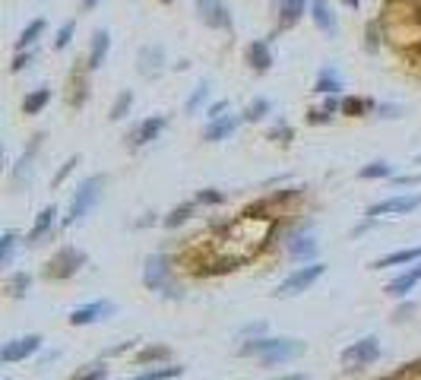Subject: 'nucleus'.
Listing matches in <instances>:
<instances>
[{"label":"nucleus","mask_w":421,"mask_h":380,"mask_svg":"<svg viewBox=\"0 0 421 380\" xmlns=\"http://www.w3.org/2000/svg\"><path fill=\"white\" fill-rule=\"evenodd\" d=\"M143 285L149 291H159V295L172 298H184V289L174 282V273H172V263L168 257H162V254H155V257H146V269H143Z\"/></svg>","instance_id":"f257e3e1"},{"label":"nucleus","mask_w":421,"mask_h":380,"mask_svg":"<svg viewBox=\"0 0 421 380\" xmlns=\"http://www.w3.org/2000/svg\"><path fill=\"white\" fill-rule=\"evenodd\" d=\"M301 352H304L301 339H250L241 346V355H260L263 364L288 361V358H298Z\"/></svg>","instance_id":"f03ea898"},{"label":"nucleus","mask_w":421,"mask_h":380,"mask_svg":"<svg viewBox=\"0 0 421 380\" xmlns=\"http://www.w3.org/2000/svg\"><path fill=\"white\" fill-rule=\"evenodd\" d=\"M269 10H272V23H276L269 35L272 41L282 32H288V29H294L304 16H310V0H272Z\"/></svg>","instance_id":"7ed1b4c3"},{"label":"nucleus","mask_w":421,"mask_h":380,"mask_svg":"<svg viewBox=\"0 0 421 380\" xmlns=\"http://www.w3.org/2000/svg\"><path fill=\"white\" fill-rule=\"evenodd\" d=\"M101 190H105V174H89L83 184L76 187L70 200V216H66V225L70 222H79L83 216H89V209L101 200Z\"/></svg>","instance_id":"20e7f679"},{"label":"nucleus","mask_w":421,"mask_h":380,"mask_svg":"<svg viewBox=\"0 0 421 380\" xmlns=\"http://www.w3.org/2000/svg\"><path fill=\"white\" fill-rule=\"evenodd\" d=\"M197 6V19L212 32H234V16L232 6L225 0H194Z\"/></svg>","instance_id":"39448f33"},{"label":"nucleus","mask_w":421,"mask_h":380,"mask_svg":"<svg viewBox=\"0 0 421 380\" xmlns=\"http://www.w3.org/2000/svg\"><path fill=\"white\" fill-rule=\"evenodd\" d=\"M327 273V266L323 263H307V266H301V269H294L288 279H282L276 285V291L272 295L276 298H292V295H301V291H307L310 285H314L320 276Z\"/></svg>","instance_id":"423d86ee"},{"label":"nucleus","mask_w":421,"mask_h":380,"mask_svg":"<svg viewBox=\"0 0 421 380\" xmlns=\"http://www.w3.org/2000/svg\"><path fill=\"white\" fill-rule=\"evenodd\" d=\"M83 266H86L83 251H76V247H61V251L48 260L44 276H48V279H70V276H76Z\"/></svg>","instance_id":"0eeeda50"},{"label":"nucleus","mask_w":421,"mask_h":380,"mask_svg":"<svg viewBox=\"0 0 421 380\" xmlns=\"http://www.w3.org/2000/svg\"><path fill=\"white\" fill-rule=\"evenodd\" d=\"M377 358H380V342H377L374 336H365V339H358L355 346H349L342 352V364L349 371H361V368H367V364H374Z\"/></svg>","instance_id":"6e6552de"},{"label":"nucleus","mask_w":421,"mask_h":380,"mask_svg":"<svg viewBox=\"0 0 421 380\" xmlns=\"http://www.w3.org/2000/svg\"><path fill=\"white\" fill-rule=\"evenodd\" d=\"M165 64H168V57H165V48H162V45H143V48H139L137 73L143 79H159L162 73H165Z\"/></svg>","instance_id":"1a4fd4ad"},{"label":"nucleus","mask_w":421,"mask_h":380,"mask_svg":"<svg viewBox=\"0 0 421 380\" xmlns=\"http://www.w3.org/2000/svg\"><path fill=\"white\" fill-rule=\"evenodd\" d=\"M310 23L320 35L327 39H336L339 35V13L330 0H310Z\"/></svg>","instance_id":"9d476101"},{"label":"nucleus","mask_w":421,"mask_h":380,"mask_svg":"<svg viewBox=\"0 0 421 380\" xmlns=\"http://www.w3.org/2000/svg\"><path fill=\"white\" fill-rule=\"evenodd\" d=\"M165 127H168V118H165V114H152V118H143V121H139L137 127H133L130 134H127L130 149H143V146H149L152 140H159Z\"/></svg>","instance_id":"9b49d317"},{"label":"nucleus","mask_w":421,"mask_h":380,"mask_svg":"<svg viewBox=\"0 0 421 380\" xmlns=\"http://www.w3.org/2000/svg\"><path fill=\"white\" fill-rule=\"evenodd\" d=\"M421 206V194H402V196H390V200L383 203H374L371 209H367V216L371 219H380V216H405V213H415Z\"/></svg>","instance_id":"f8f14e48"},{"label":"nucleus","mask_w":421,"mask_h":380,"mask_svg":"<svg viewBox=\"0 0 421 380\" xmlns=\"http://www.w3.org/2000/svg\"><path fill=\"white\" fill-rule=\"evenodd\" d=\"M244 61H247V67L254 70V73H269L272 64H276V57H272V48H269V39L247 41V48H244Z\"/></svg>","instance_id":"ddd939ff"},{"label":"nucleus","mask_w":421,"mask_h":380,"mask_svg":"<svg viewBox=\"0 0 421 380\" xmlns=\"http://www.w3.org/2000/svg\"><path fill=\"white\" fill-rule=\"evenodd\" d=\"M41 349V336L39 333H29L22 336V339H13L4 346V352H0V358H4V364H16V361H26L29 355H35Z\"/></svg>","instance_id":"4468645a"},{"label":"nucleus","mask_w":421,"mask_h":380,"mask_svg":"<svg viewBox=\"0 0 421 380\" xmlns=\"http://www.w3.org/2000/svg\"><path fill=\"white\" fill-rule=\"evenodd\" d=\"M244 124V114H222V118L209 121V127L203 130V143H222L228 136L238 134V127Z\"/></svg>","instance_id":"2eb2a0df"},{"label":"nucleus","mask_w":421,"mask_h":380,"mask_svg":"<svg viewBox=\"0 0 421 380\" xmlns=\"http://www.w3.org/2000/svg\"><path fill=\"white\" fill-rule=\"evenodd\" d=\"M108 51H111V32L108 29H95L92 39H89V54H86V67L89 70H101L108 61Z\"/></svg>","instance_id":"dca6fc26"},{"label":"nucleus","mask_w":421,"mask_h":380,"mask_svg":"<svg viewBox=\"0 0 421 380\" xmlns=\"http://www.w3.org/2000/svg\"><path fill=\"white\" fill-rule=\"evenodd\" d=\"M114 314V304L111 301H92V304H83L70 314V324L73 326H86V324H95V320H105Z\"/></svg>","instance_id":"f3484780"},{"label":"nucleus","mask_w":421,"mask_h":380,"mask_svg":"<svg viewBox=\"0 0 421 380\" xmlns=\"http://www.w3.org/2000/svg\"><path fill=\"white\" fill-rule=\"evenodd\" d=\"M54 229H57V206H44L39 213V219H35V225H32V231H29L26 241L29 244H41Z\"/></svg>","instance_id":"a211bd4d"},{"label":"nucleus","mask_w":421,"mask_h":380,"mask_svg":"<svg viewBox=\"0 0 421 380\" xmlns=\"http://www.w3.org/2000/svg\"><path fill=\"white\" fill-rule=\"evenodd\" d=\"M342 73H339L332 64H327V67H320V73H317V83H314V92L317 95H339L342 92Z\"/></svg>","instance_id":"6ab92c4d"},{"label":"nucleus","mask_w":421,"mask_h":380,"mask_svg":"<svg viewBox=\"0 0 421 380\" xmlns=\"http://www.w3.org/2000/svg\"><path fill=\"white\" fill-rule=\"evenodd\" d=\"M418 282H421V260L415 263V266H409V269H405L402 276H396V279L387 285V295H393V298H402L405 291H412Z\"/></svg>","instance_id":"aec40b11"},{"label":"nucleus","mask_w":421,"mask_h":380,"mask_svg":"<svg viewBox=\"0 0 421 380\" xmlns=\"http://www.w3.org/2000/svg\"><path fill=\"white\" fill-rule=\"evenodd\" d=\"M44 29H48V19H44V16H35L32 23H26V29H22L19 39H16V51L35 48V45H39V39L44 35Z\"/></svg>","instance_id":"412c9836"},{"label":"nucleus","mask_w":421,"mask_h":380,"mask_svg":"<svg viewBox=\"0 0 421 380\" xmlns=\"http://www.w3.org/2000/svg\"><path fill=\"white\" fill-rule=\"evenodd\" d=\"M89 70L86 64L79 70H73V76H70V86H73V92H70V105H76V108H83L86 105V99H89Z\"/></svg>","instance_id":"4be33fe9"},{"label":"nucleus","mask_w":421,"mask_h":380,"mask_svg":"<svg viewBox=\"0 0 421 380\" xmlns=\"http://www.w3.org/2000/svg\"><path fill=\"white\" fill-rule=\"evenodd\" d=\"M41 140H44V136L39 134V136H35V140H32V146H29V152H26V156H22L19 159V162H16V168H13V184H22V178H32V162H35V152H39V146H41Z\"/></svg>","instance_id":"5701e85b"},{"label":"nucleus","mask_w":421,"mask_h":380,"mask_svg":"<svg viewBox=\"0 0 421 380\" xmlns=\"http://www.w3.org/2000/svg\"><path fill=\"white\" fill-rule=\"evenodd\" d=\"M209 95H212V83H209V79H199V83L194 86V92H190V99L184 101V111H187V114H197L199 108L209 101Z\"/></svg>","instance_id":"b1692460"},{"label":"nucleus","mask_w":421,"mask_h":380,"mask_svg":"<svg viewBox=\"0 0 421 380\" xmlns=\"http://www.w3.org/2000/svg\"><path fill=\"white\" fill-rule=\"evenodd\" d=\"M48 101H51V89L48 86H39V89H32L22 99V111L26 114H41L44 108H48Z\"/></svg>","instance_id":"393cba45"},{"label":"nucleus","mask_w":421,"mask_h":380,"mask_svg":"<svg viewBox=\"0 0 421 380\" xmlns=\"http://www.w3.org/2000/svg\"><path fill=\"white\" fill-rule=\"evenodd\" d=\"M412 260H421V247H405V251H396L390 257H380L374 263L377 269L380 266H402V263H412Z\"/></svg>","instance_id":"a878e982"},{"label":"nucleus","mask_w":421,"mask_h":380,"mask_svg":"<svg viewBox=\"0 0 421 380\" xmlns=\"http://www.w3.org/2000/svg\"><path fill=\"white\" fill-rule=\"evenodd\" d=\"M288 254H292V260H310L317 254L314 238H292L288 241Z\"/></svg>","instance_id":"bb28decb"},{"label":"nucleus","mask_w":421,"mask_h":380,"mask_svg":"<svg viewBox=\"0 0 421 380\" xmlns=\"http://www.w3.org/2000/svg\"><path fill=\"white\" fill-rule=\"evenodd\" d=\"M367 111H377L374 99H342V114H349V118H361Z\"/></svg>","instance_id":"cd10ccee"},{"label":"nucleus","mask_w":421,"mask_h":380,"mask_svg":"<svg viewBox=\"0 0 421 380\" xmlns=\"http://www.w3.org/2000/svg\"><path fill=\"white\" fill-rule=\"evenodd\" d=\"M269 111H272L269 99H263V95H257V99L250 101L247 108H244V121H247V124H257V121H263Z\"/></svg>","instance_id":"c85d7f7f"},{"label":"nucleus","mask_w":421,"mask_h":380,"mask_svg":"<svg viewBox=\"0 0 421 380\" xmlns=\"http://www.w3.org/2000/svg\"><path fill=\"white\" fill-rule=\"evenodd\" d=\"M130 108H133V92L124 89V92H117V99H114V105H111L108 118H111V121H124V118L130 114Z\"/></svg>","instance_id":"c756f323"},{"label":"nucleus","mask_w":421,"mask_h":380,"mask_svg":"<svg viewBox=\"0 0 421 380\" xmlns=\"http://www.w3.org/2000/svg\"><path fill=\"white\" fill-rule=\"evenodd\" d=\"M168 358H172V349L168 346H146V349H139L137 361L139 364H152V361H168Z\"/></svg>","instance_id":"7c9ffc66"},{"label":"nucleus","mask_w":421,"mask_h":380,"mask_svg":"<svg viewBox=\"0 0 421 380\" xmlns=\"http://www.w3.org/2000/svg\"><path fill=\"white\" fill-rule=\"evenodd\" d=\"M184 374V368L181 364H168V368H152V371H143L139 377H133V380H174V377H181Z\"/></svg>","instance_id":"2f4dec72"},{"label":"nucleus","mask_w":421,"mask_h":380,"mask_svg":"<svg viewBox=\"0 0 421 380\" xmlns=\"http://www.w3.org/2000/svg\"><path fill=\"white\" fill-rule=\"evenodd\" d=\"M29 285H32V276H29V273H13L10 279H6V295H10V298H22L29 291Z\"/></svg>","instance_id":"473e14b6"},{"label":"nucleus","mask_w":421,"mask_h":380,"mask_svg":"<svg viewBox=\"0 0 421 380\" xmlns=\"http://www.w3.org/2000/svg\"><path fill=\"white\" fill-rule=\"evenodd\" d=\"M73 35H76V19H66V23H61V29L54 32V51L70 48Z\"/></svg>","instance_id":"72a5a7b5"},{"label":"nucleus","mask_w":421,"mask_h":380,"mask_svg":"<svg viewBox=\"0 0 421 380\" xmlns=\"http://www.w3.org/2000/svg\"><path fill=\"white\" fill-rule=\"evenodd\" d=\"M361 178L365 181H377V178H393V165L390 162H371V165H365L361 168Z\"/></svg>","instance_id":"f704fd0d"},{"label":"nucleus","mask_w":421,"mask_h":380,"mask_svg":"<svg viewBox=\"0 0 421 380\" xmlns=\"http://www.w3.org/2000/svg\"><path fill=\"white\" fill-rule=\"evenodd\" d=\"M365 51L367 54H377L380 51V19H371L365 29Z\"/></svg>","instance_id":"c9c22d12"},{"label":"nucleus","mask_w":421,"mask_h":380,"mask_svg":"<svg viewBox=\"0 0 421 380\" xmlns=\"http://www.w3.org/2000/svg\"><path fill=\"white\" fill-rule=\"evenodd\" d=\"M194 206H197V203H184V206L172 209V213L165 216V225H168V229H177V225H181V222H187V219L194 216Z\"/></svg>","instance_id":"e433bc0d"},{"label":"nucleus","mask_w":421,"mask_h":380,"mask_svg":"<svg viewBox=\"0 0 421 380\" xmlns=\"http://www.w3.org/2000/svg\"><path fill=\"white\" fill-rule=\"evenodd\" d=\"M13 247H16V235H13V231H4V238H0V263H4V266H10Z\"/></svg>","instance_id":"4c0bfd02"},{"label":"nucleus","mask_w":421,"mask_h":380,"mask_svg":"<svg viewBox=\"0 0 421 380\" xmlns=\"http://www.w3.org/2000/svg\"><path fill=\"white\" fill-rule=\"evenodd\" d=\"M35 61V48H26V51H16V57H13V64H10V70L13 73H22L29 67V64Z\"/></svg>","instance_id":"58836bf2"},{"label":"nucleus","mask_w":421,"mask_h":380,"mask_svg":"<svg viewBox=\"0 0 421 380\" xmlns=\"http://www.w3.org/2000/svg\"><path fill=\"white\" fill-rule=\"evenodd\" d=\"M105 377H108V368H105V364H89L86 371L73 374V380H105Z\"/></svg>","instance_id":"ea45409f"},{"label":"nucleus","mask_w":421,"mask_h":380,"mask_svg":"<svg viewBox=\"0 0 421 380\" xmlns=\"http://www.w3.org/2000/svg\"><path fill=\"white\" fill-rule=\"evenodd\" d=\"M222 200H225V194L216 190V187H206V190H199L197 194V203H209V206H216V203H222Z\"/></svg>","instance_id":"a19ab883"},{"label":"nucleus","mask_w":421,"mask_h":380,"mask_svg":"<svg viewBox=\"0 0 421 380\" xmlns=\"http://www.w3.org/2000/svg\"><path fill=\"white\" fill-rule=\"evenodd\" d=\"M269 140H276V143H288L292 140V127L282 121V124H276V127L269 130Z\"/></svg>","instance_id":"79ce46f5"},{"label":"nucleus","mask_w":421,"mask_h":380,"mask_svg":"<svg viewBox=\"0 0 421 380\" xmlns=\"http://www.w3.org/2000/svg\"><path fill=\"white\" fill-rule=\"evenodd\" d=\"M332 118H336V114H330L327 108H314V111H307V124H314V127L317 124H330Z\"/></svg>","instance_id":"37998d69"},{"label":"nucleus","mask_w":421,"mask_h":380,"mask_svg":"<svg viewBox=\"0 0 421 380\" xmlns=\"http://www.w3.org/2000/svg\"><path fill=\"white\" fill-rule=\"evenodd\" d=\"M377 118L396 121V118H402V108H399V105H377Z\"/></svg>","instance_id":"c03bdc74"},{"label":"nucleus","mask_w":421,"mask_h":380,"mask_svg":"<svg viewBox=\"0 0 421 380\" xmlns=\"http://www.w3.org/2000/svg\"><path fill=\"white\" fill-rule=\"evenodd\" d=\"M76 165H79V156L66 159V162L61 165V171H57V174H54V187H57V184H64V178H66V174H70V171H73V168H76Z\"/></svg>","instance_id":"a18cd8bd"},{"label":"nucleus","mask_w":421,"mask_h":380,"mask_svg":"<svg viewBox=\"0 0 421 380\" xmlns=\"http://www.w3.org/2000/svg\"><path fill=\"white\" fill-rule=\"evenodd\" d=\"M228 111V99H222V101H212L209 108H206V118L209 121H216V118H222V114Z\"/></svg>","instance_id":"49530a36"},{"label":"nucleus","mask_w":421,"mask_h":380,"mask_svg":"<svg viewBox=\"0 0 421 380\" xmlns=\"http://www.w3.org/2000/svg\"><path fill=\"white\" fill-rule=\"evenodd\" d=\"M99 4H101V0H79V10H83V13H92Z\"/></svg>","instance_id":"de8ad7c7"},{"label":"nucleus","mask_w":421,"mask_h":380,"mask_svg":"<svg viewBox=\"0 0 421 380\" xmlns=\"http://www.w3.org/2000/svg\"><path fill=\"white\" fill-rule=\"evenodd\" d=\"M421 178H415V174H409V178H396V184H418Z\"/></svg>","instance_id":"09e8293b"},{"label":"nucleus","mask_w":421,"mask_h":380,"mask_svg":"<svg viewBox=\"0 0 421 380\" xmlns=\"http://www.w3.org/2000/svg\"><path fill=\"white\" fill-rule=\"evenodd\" d=\"M342 6H345V10H358L361 0H342Z\"/></svg>","instance_id":"8fccbe9b"},{"label":"nucleus","mask_w":421,"mask_h":380,"mask_svg":"<svg viewBox=\"0 0 421 380\" xmlns=\"http://www.w3.org/2000/svg\"><path fill=\"white\" fill-rule=\"evenodd\" d=\"M282 380H304L301 374H288V377H282Z\"/></svg>","instance_id":"3c124183"},{"label":"nucleus","mask_w":421,"mask_h":380,"mask_svg":"<svg viewBox=\"0 0 421 380\" xmlns=\"http://www.w3.org/2000/svg\"><path fill=\"white\" fill-rule=\"evenodd\" d=\"M159 4H165V6H168V4H174V0H159Z\"/></svg>","instance_id":"603ef678"},{"label":"nucleus","mask_w":421,"mask_h":380,"mask_svg":"<svg viewBox=\"0 0 421 380\" xmlns=\"http://www.w3.org/2000/svg\"><path fill=\"white\" fill-rule=\"evenodd\" d=\"M418 165H421V156H418Z\"/></svg>","instance_id":"864d4df0"}]
</instances>
